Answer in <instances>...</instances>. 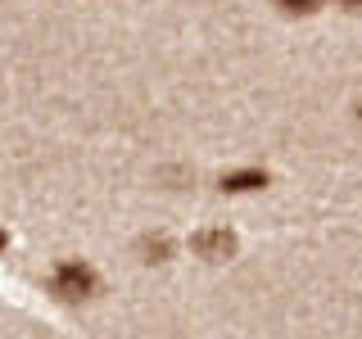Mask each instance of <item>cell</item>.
I'll return each instance as SVG.
<instances>
[{"label":"cell","mask_w":362,"mask_h":339,"mask_svg":"<svg viewBox=\"0 0 362 339\" xmlns=\"http://www.w3.org/2000/svg\"><path fill=\"white\" fill-rule=\"evenodd\" d=\"M95 290V271L86 263H59L54 267V294L59 299H86Z\"/></svg>","instance_id":"cell-1"},{"label":"cell","mask_w":362,"mask_h":339,"mask_svg":"<svg viewBox=\"0 0 362 339\" xmlns=\"http://www.w3.org/2000/svg\"><path fill=\"white\" fill-rule=\"evenodd\" d=\"M231 244H235V240H231V235H226V231H204V235H195V254L213 258V263L231 254Z\"/></svg>","instance_id":"cell-2"},{"label":"cell","mask_w":362,"mask_h":339,"mask_svg":"<svg viewBox=\"0 0 362 339\" xmlns=\"http://www.w3.org/2000/svg\"><path fill=\"white\" fill-rule=\"evenodd\" d=\"M258 186H267V172H231V177H222V190H258Z\"/></svg>","instance_id":"cell-3"},{"label":"cell","mask_w":362,"mask_h":339,"mask_svg":"<svg viewBox=\"0 0 362 339\" xmlns=\"http://www.w3.org/2000/svg\"><path fill=\"white\" fill-rule=\"evenodd\" d=\"M281 5H286L290 14H313V9L322 5V0H281Z\"/></svg>","instance_id":"cell-4"},{"label":"cell","mask_w":362,"mask_h":339,"mask_svg":"<svg viewBox=\"0 0 362 339\" xmlns=\"http://www.w3.org/2000/svg\"><path fill=\"white\" fill-rule=\"evenodd\" d=\"M339 5H349V9H362V0H339Z\"/></svg>","instance_id":"cell-5"},{"label":"cell","mask_w":362,"mask_h":339,"mask_svg":"<svg viewBox=\"0 0 362 339\" xmlns=\"http://www.w3.org/2000/svg\"><path fill=\"white\" fill-rule=\"evenodd\" d=\"M0 249H5V231H0Z\"/></svg>","instance_id":"cell-6"}]
</instances>
